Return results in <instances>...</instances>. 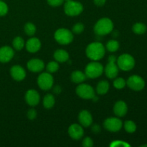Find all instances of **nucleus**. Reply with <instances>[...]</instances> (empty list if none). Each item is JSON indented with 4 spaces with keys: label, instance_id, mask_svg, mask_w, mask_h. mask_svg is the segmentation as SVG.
<instances>
[{
    "label": "nucleus",
    "instance_id": "30",
    "mask_svg": "<svg viewBox=\"0 0 147 147\" xmlns=\"http://www.w3.org/2000/svg\"><path fill=\"white\" fill-rule=\"evenodd\" d=\"M126 82L123 78H116L113 81V86L116 89H122L126 86Z\"/></svg>",
    "mask_w": 147,
    "mask_h": 147
},
{
    "label": "nucleus",
    "instance_id": "23",
    "mask_svg": "<svg viewBox=\"0 0 147 147\" xmlns=\"http://www.w3.org/2000/svg\"><path fill=\"white\" fill-rule=\"evenodd\" d=\"M55 98L54 96L52 94H47L44 97L42 100V104L45 109H50L55 106Z\"/></svg>",
    "mask_w": 147,
    "mask_h": 147
},
{
    "label": "nucleus",
    "instance_id": "10",
    "mask_svg": "<svg viewBox=\"0 0 147 147\" xmlns=\"http://www.w3.org/2000/svg\"><path fill=\"white\" fill-rule=\"evenodd\" d=\"M123 126L121 120L116 117H110L106 119L103 123L105 129L111 132H117L121 130Z\"/></svg>",
    "mask_w": 147,
    "mask_h": 147
},
{
    "label": "nucleus",
    "instance_id": "29",
    "mask_svg": "<svg viewBox=\"0 0 147 147\" xmlns=\"http://www.w3.org/2000/svg\"><path fill=\"white\" fill-rule=\"evenodd\" d=\"M59 69V64L57 61H51L48 63L46 66L47 72L50 73H54L57 72Z\"/></svg>",
    "mask_w": 147,
    "mask_h": 147
},
{
    "label": "nucleus",
    "instance_id": "19",
    "mask_svg": "<svg viewBox=\"0 0 147 147\" xmlns=\"http://www.w3.org/2000/svg\"><path fill=\"white\" fill-rule=\"evenodd\" d=\"M128 111V107L126 103L123 100H119L115 103L113 106V112L118 117H123L126 116Z\"/></svg>",
    "mask_w": 147,
    "mask_h": 147
},
{
    "label": "nucleus",
    "instance_id": "35",
    "mask_svg": "<svg viewBox=\"0 0 147 147\" xmlns=\"http://www.w3.org/2000/svg\"><path fill=\"white\" fill-rule=\"evenodd\" d=\"M83 147H92L93 146V142L90 137H86L82 142Z\"/></svg>",
    "mask_w": 147,
    "mask_h": 147
},
{
    "label": "nucleus",
    "instance_id": "40",
    "mask_svg": "<svg viewBox=\"0 0 147 147\" xmlns=\"http://www.w3.org/2000/svg\"><path fill=\"white\" fill-rule=\"evenodd\" d=\"M142 146H147V144H145V145H142Z\"/></svg>",
    "mask_w": 147,
    "mask_h": 147
},
{
    "label": "nucleus",
    "instance_id": "38",
    "mask_svg": "<svg viewBox=\"0 0 147 147\" xmlns=\"http://www.w3.org/2000/svg\"><path fill=\"white\" fill-rule=\"evenodd\" d=\"M92 131H93L94 133L98 134L100 131V127L98 124H95L94 126H92Z\"/></svg>",
    "mask_w": 147,
    "mask_h": 147
},
{
    "label": "nucleus",
    "instance_id": "2",
    "mask_svg": "<svg viewBox=\"0 0 147 147\" xmlns=\"http://www.w3.org/2000/svg\"><path fill=\"white\" fill-rule=\"evenodd\" d=\"M94 32L98 36L109 34L113 31V23L109 18L103 17L100 19L94 25Z\"/></svg>",
    "mask_w": 147,
    "mask_h": 147
},
{
    "label": "nucleus",
    "instance_id": "33",
    "mask_svg": "<svg viewBox=\"0 0 147 147\" xmlns=\"http://www.w3.org/2000/svg\"><path fill=\"white\" fill-rule=\"evenodd\" d=\"M47 4L53 7H60L64 2V0H47Z\"/></svg>",
    "mask_w": 147,
    "mask_h": 147
},
{
    "label": "nucleus",
    "instance_id": "14",
    "mask_svg": "<svg viewBox=\"0 0 147 147\" xmlns=\"http://www.w3.org/2000/svg\"><path fill=\"white\" fill-rule=\"evenodd\" d=\"M14 51L9 46H4L0 48V63H9L14 57Z\"/></svg>",
    "mask_w": 147,
    "mask_h": 147
},
{
    "label": "nucleus",
    "instance_id": "17",
    "mask_svg": "<svg viewBox=\"0 0 147 147\" xmlns=\"http://www.w3.org/2000/svg\"><path fill=\"white\" fill-rule=\"evenodd\" d=\"M78 121L83 127H89L93 123V117L88 111L83 110L79 113Z\"/></svg>",
    "mask_w": 147,
    "mask_h": 147
},
{
    "label": "nucleus",
    "instance_id": "6",
    "mask_svg": "<svg viewBox=\"0 0 147 147\" xmlns=\"http://www.w3.org/2000/svg\"><path fill=\"white\" fill-rule=\"evenodd\" d=\"M83 6L80 2L77 1H66L64 4V11L67 16L76 17L78 16L83 12Z\"/></svg>",
    "mask_w": 147,
    "mask_h": 147
},
{
    "label": "nucleus",
    "instance_id": "8",
    "mask_svg": "<svg viewBox=\"0 0 147 147\" xmlns=\"http://www.w3.org/2000/svg\"><path fill=\"white\" fill-rule=\"evenodd\" d=\"M37 85L39 88L43 90H49L52 88L54 83V79L51 73H42L37 78Z\"/></svg>",
    "mask_w": 147,
    "mask_h": 147
},
{
    "label": "nucleus",
    "instance_id": "25",
    "mask_svg": "<svg viewBox=\"0 0 147 147\" xmlns=\"http://www.w3.org/2000/svg\"><path fill=\"white\" fill-rule=\"evenodd\" d=\"M133 32L135 34H144L146 31V26L143 23L138 22L134 24L133 27H132Z\"/></svg>",
    "mask_w": 147,
    "mask_h": 147
},
{
    "label": "nucleus",
    "instance_id": "18",
    "mask_svg": "<svg viewBox=\"0 0 147 147\" xmlns=\"http://www.w3.org/2000/svg\"><path fill=\"white\" fill-rule=\"evenodd\" d=\"M25 47L29 53H35L41 48V42L37 37H32L25 43Z\"/></svg>",
    "mask_w": 147,
    "mask_h": 147
},
{
    "label": "nucleus",
    "instance_id": "3",
    "mask_svg": "<svg viewBox=\"0 0 147 147\" xmlns=\"http://www.w3.org/2000/svg\"><path fill=\"white\" fill-rule=\"evenodd\" d=\"M54 38L59 44L66 45L70 44L73 42V33L67 29L60 28L55 32Z\"/></svg>",
    "mask_w": 147,
    "mask_h": 147
},
{
    "label": "nucleus",
    "instance_id": "28",
    "mask_svg": "<svg viewBox=\"0 0 147 147\" xmlns=\"http://www.w3.org/2000/svg\"><path fill=\"white\" fill-rule=\"evenodd\" d=\"M124 129L126 132L132 134L136 131V125L132 121H126L124 123Z\"/></svg>",
    "mask_w": 147,
    "mask_h": 147
},
{
    "label": "nucleus",
    "instance_id": "13",
    "mask_svg": "<svg viewBox=\"0 0 147 147\" xmlns=\"http://www.w3.org/2000/svg\"><path fill=\"white\" fill-rule=\"evenodd\" d=\"M69 136L74 140H79L84 135V130L81 125L73 123L70 126L68 129Z\"/></svg>",
    "mask_w": 147,
    "mask_h": 147
},
{
    "label": "nucleus",
    "instance_id": "5",
    "mask_svg": "<svg viewBox=\"0 0 147 147\" xmlns=\"http://www.w3.org/2000/svg\"><path fill=\"white\" fill-rule=\"evenodd\" d=\"M116 64L119 69L123 71L132 70L135 65V60L131 55L122 54L116 60Z\"/></svg>",
    "mask_w": 147,
    "mask_h": 147
},
{
    "label": "nucleus",
    "instance_id": "39",
    "mask_svg": "<svg viewBox=\"0 0 147 147\" xmlns=\"http://www.w3.org/2000/svg\"><path fill=\"white\" fill-rule=\"evenodd\" d=\"M54 92L56 94H58V93H60L61 92V89H60V88L59 86H56L54 88Z\"/></svg>",
    "mask_w": 147,
    "mask_h": 147
},
{
    "label": "nucleus",
    "instance_id": "9",
    "mask_svg": "<svg viewBox=\"0 0 147 147\" xmlns=\"http://www.w3.org/2000/svg\"><path fill=\"white\" fill-rule=\"evenodd\" d=\"M76 93L83 99H92L96 96L93 88L86 83H80L76 88Z\"/></svg>",
    "mask_w": 147,
    "mask_h": 147
},
{
    "label": "nucleus",
    "instance_id": "4",
    "mask_svg": "<svg viewBox=\"0 0 147 147\" xmlns=\"http://www.w3.org/2000/svg\"><path fill=\"white\" fill-rule=\"evenodd\" d=\"M103 70H104L103 66L100 63L97 61L90 62L86 65L85 69V74L88 78L95 79L100 77L103 74Z\"/></svg>",
    "mask_w": 147,
    "mask_h": 147
},
{
    "label": "nucleus",
    "instance_id": "36",
    "mask_svg": "<svg viewBox=\"0 0 147 147\" xmlns=\"http://www.w3.org/2000/svg\"><path fill=\"white\" fill-rule=\"evenodd\" d=\"M111 146H129V144L123 141H113L110 145Z\"/></svg>",
    "mask_w": 147,
    "mask_h": 147
},
{
    "label": "nucleus",
    "instance_id": "1",
    "mask_svg": "<svg viewBox=\"0 0 147 147\" xmlns=\"http://www.w3.org/2000/svg\"><path fill=\"white\" fill-rule=\"evenodd\" d=\"M86 53L89 59L93 61H98L104 57L106 49L102 43L99 42H93L87 46Z\"/></svg>",
    "mask_w": 147,
    "mask_h": 147
},
{
    "label": "nucleus",
    "instance_id": "27",
    "mask_svg": "<svg viewBox=\"0 0 147 147\" xmlns=\"http://www.w3.org/2000/svg\"><path fill=\"white\" fill-rule=\"evenodd\" d=\"M24 32L28 36H33L36 32V27L33 23L27 22L26 23L24 27Z\"/></svg>",
    "mask_w": 147,
    "mask_h": 147
},
{
    "label": "nucleus",
    "instance_id": "12",
    "mask_svg": "<svg viewBox=\"0 0 147 147\" xmlns=\"http://www.w3.org/2000/svg\"><path fill=\"white\" fill-rule=\"evenodd\" d=\"M25 101L29 106H35L40 103V96L38 92L34 89H30L25 93Z\"/></svg>",
    "mask_w": 147,
    "mask_h": 147
},
{
    "label": "nucleus",
    "instance_id": "15",
    "mask_svg": "<svg viewBox=\"0 0 147 147\" xmlns=\"http://www.w3.org/2000/svg\"><path fill=\"white\" fill-rule=\"evenodd\" d=\"M27 67L30 71L33 73H40L44 70L45 63L40 59H31L27 63Z\"/></svg>",
    "mask_w": 147,
    "mask_h": 147
},
{
    "label": "nucleus",
    "instance_id": "16",
    "mask_svg": "<svg viewBox=\"0 0 147 147\" xmlns=\"http://www.w3.org/2000/svg\"><path fill=\"white\" fill-rule=\"evenodd\" d=\"M10 75L14 80L22 81L26 77V71L22 66L19 65H13L10 69Z\"/></svg>",
    "mask_w": 147,
    "mask_h": 147
},
{
    "label": "nucleus",
    "instance_id": "31",
    "mask_svg": "<svg viewBox=\"0 0 147 147\" xmlns=\"http://www.w3.org/2000/svg\"><path fill=\"white\" fill-rule=\"evenodd\" d=\"M85 30V26L84 24H82V23H77V24H75L74 26L72 28V32L73 34H80L84 31Z\"/></svg>",
    "mask_w": 147,
    "mask_h": 147
},
{
    "label": "nucleus",
    "instance_id": "21",
    "mask_svg": "<svg viewBox=\"0 0 147 147\" xmlns=\"http://www.w3.org/2000/svg\"><path fill=\"white\" fill-rule=\"evenodd\" d=\"M86 78L87 77H86L85 73L80 71V70H75L71 73V76H70L72 82L77 83V84L83 83L86 80Z\"/></svg>",
    "mask_w": 147,
    "mask_h": 147
},
{
    "label": "nucleus",
    "instance_id": "34",
    "mask_svg": "<svg viewBox=\"0 0 147 147\" xmlns=\"http://www.w3.org/2000/svg\"><path fill=\"white\" fill-rule=\"evenodd\" d=\"M37 116V111L34 109H31L27 111V116L30 120H34Z\"/></svg>",
    "mask_w": 147,
    "mask_h": 147
},
{
    "label": "nucleus",
    "instance_id": "22",
    "mask_svg": "<svg viewBox=\"0 0 147 147\" xmlns=\"http://www.w3.org/2000/svg\"><path fill=\"white\" fill-rule=\"evenodd\" d=\"M109 83L106 80H101L99 82L96 87V92L99 95H105L109 90Z\"/></svg>",
    "mask_w": 147,
    "mask_h": 147
},
{
    "label": "nucleus",
    "instance_id": "11",
    "mask_svg": "<svg viewBox=\"0 0 147 147\" xmlns=\"http://www.w3.org/2000/svg\"><path fill=\"white\" fill-rule=\"evenodd\" d=\"M126 85L135 91L142 90L145 86V81L142 77L136 75L130 76L126 81Z\"/></svg>",
    "mask_w": 147,
    "mask_h": 147
},
{
    "label": "nucleus",
    "instance_id": "41",
    "mask_svg": "<svg viewBox=\"0 0 147 147\" xmlns=\"http://www.w3.org/2000/svg\"><path fill=\"white\" fill-rule=\"evenodd\" d=\"M64 1H71V0H64Z\"/></svg>",
    "mask_w": 147,
    "mask_h": 147
},
{
    "label": "nucleus",
    "instance_id": "24",
    "mask_svg": "<svg viewBox=\"0 0 147 147\" xmlns=\"http://www.w3.org/2000/svg\"><path fill=\"white\" fill-rule=\"evenodd\" d=\"M12 45L14 50H16L17 51H20L24 47L25 43H24V40L21 37L18 36V37H16L14 38L12 41Z\"/></svg>",
    "mask_w": 147,
    "mask_h": 147
},
{
    "label": "nucleus",
    "instance_id": "20",
    "mask_svg": "<svg viewBox=\"0 0 147 147\" xmlns=\"http://www.w3.org/2000/svg\"><path fill=\"white\" fill-rule=\"evenodd\" d=\"M54 58L57 63H65L69 60V53L62 49L57 50L54 53Z\"/></svg>",
    "mask_w": 147,
    "mask_h": 147
},
{
    "label": "nucleus",
    "instance_id": "32",
    "mask_svg": "<svg viewBox=\"0 0 147 147\" xmlns=\"http://www.w3.org/2000/svg\"><path fill=\"white\" fill-rule=\"evenodd\" d=\"M8 6L4 1L0 0V17L5 16L8 12Z\"/></svg>",
    "mask_w": 147,
    "mask_h": 147
},
{
    "label": "nucleus",
    "instance_id": "37",
    "mask_svg": "<svg viewBox=\"0 0 147 147\" xmlns=\"http://www.w3.org/2000/svg\"><path fill=\"white\" fill-rule=\"evenodd\" d=\"M93 2L98 7H102L106 2V0H93Z\"/></svg>",
    "mask_w": 147,
    "mask_h": 147
},
{
    "label": "nucleus",
    "instance_id": "26",
    "mask_svg": "<svg viewBox=\"0 0 147 147\" xmlns=\"http://www.w3.org/2000/svg\"><path fill=\"white\" fill-rule=\"evenodd\" d=\"M119 48V42L116 40H111L106 44V49L111 53L116 52Z\"/></svg>",
    "mask_w": 147,
    "mask_h": 147
},
{
    "label": "nucleus",
    "instance_id": "7",
    "mask_svg": "<svg viewBox=\"0 0 147 147\" xmlns=\"http://www.w3.org/2000/svg\"><path fill=\"white\" fill-rule=\"evenodd\" d=\"M116 56L110 55L109 57V63L106 65L104 68L105 74L109 78L113 79L117 77L119 74V67L116 64Z\"/></svg>",
    "mask_w": 147,
    "mask_h": 147
}]
</instances>
